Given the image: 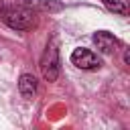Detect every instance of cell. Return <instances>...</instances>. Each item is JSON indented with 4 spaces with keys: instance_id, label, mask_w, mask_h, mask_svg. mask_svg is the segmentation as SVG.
<instances>
[{
    "instance_id": "6da1fadb",
    "label": "cell",
    "mask_w": 130,
    "mask_h": 130,
    "mask_svg": "<svg viewBox=\"0 0 130 130\" xmlns=\"http://www.w3.org/2000/svg\"><path fill=\"white\" fill-rule=\"evenodd\" d=\"M2 20L6 26L14 28V30H28L35 24V12L26 6H10L2 10Z\"/></svg>"
},
{
    "instance_id": "8992f818",
    "label": "cell",
    "mask_w": 130,
    "mask_h": 130,
    "mask_svg": "<svg viewBox=\"0 0 130 130\" xmlns=\"http://www.w3.org/2000/svg\"><path fill=\"white\" fill-rule=\"evenodd\" d=\"M26 6L30 10H43V12H57L63 8L57 0H26Z\"/></svg>"
},
{
    "instance_id": "5b68a950",
    "label": "cell",
    "mask_w": 130,
    "mask_h": 130,
    "mask_svg": "<svg viewBox=\"0 0 130 130\" xmlns=\"http://www.w3.org/2000/svg\"><path fill=\"white\" fill-rule=\"evenodd\" d=\"M18 91L24 95V98H32L37 93V79L28 73H22L20 79H18Z\"/></svg>"
},
{
    "instance_id": "ba28073f",
    "label": "cell",
    "mask_w": 130,
    "mask_h": 130,
    "mask_svg": "<svg viewBox=\"0 0 130 130\" xmlns=\"http://www.w3.org/2000/svg\"><path fill=\"white\" fill-rule=\"evenodd\" d=\"M128 61H130V53H128V49H124V63L128 65Z\"/></svg>"
},
{
    "instance_id": "9c48e42d",
    "label": "cell",
    "mask_w": 130,
    "mask_h": 130,
    "mask_svg": "<svg viewBox=\"0 0 130 130\" xmlns=\"http://www.w3.org/2000/svg\"><path fill=\"white\" fill-rule=\"evenodd\" d=\"M2 10H4V2L0 0V14H2Z\"/></svg>"
},
{
    "instance_id": "3957f363",
    "label": "cell",
    "mask_w": 130,
    "mask_h": 130,
    "mask_svg": "<svg viewBox=\"0 0 130 130\" xmlns=\"http://www.w3.org/2000/svg\"><path fill=\"white\" fill-rule=\"evenodd\" d=\"M71 63L75 65V67H79V69H87V71H93V69H98L100 65H102V61H100V57L93 53V51H89V49H75L73 53H71Z\"/></svg>"
},
{
    "instance_id": "7a4b0ae2",
    "label": "cell",
    "mask_w": 130,
    "mask_h": 130,
    "mask_svg": "<svg viewBox=\"0 0 130 130\" xmlns=\"http://www.w3.org/2000/svg\"><path fill=\"white\" fill-rule=\"evenodd\" d=\"M59 49H57V43L51 41L41 57V73L47 81H55L57 75H59Z\"/></svg>"
},
{
    "instance_id": "52a82bcc",
    "label": "cell",
    "mask_w": 130,
    "mask_h": 130,
    "mask_svg": "<svg viewBox=\"0 0 130 130\" xmlns=\"http://www.w3.org/2000/svg\"><path fill=\"white\" fill-rule=\"evenodd\" d=\"M104 6L114 12V14H120V16H128L130 14V6H128V0H102Z\"/></svg>"
},
{
    "instance_id": "277c9868",
    "label": "cell",
    "mask_w": 130,
    "mask_h": 130,
    "mask_svg": "<svg viewBox=\"0 0 130 130\" xmlns=\"http://www.w3.org/2000/svg\"><path fill=\"white\" fill-rule=\"evenodd\" d=\"M93 43H95V47L102 51V53H106V55H110V53H114L116 49H118V39L112 35V32H106V30H98L95 35H93Z\"/></svg>"
}]
</instances>
